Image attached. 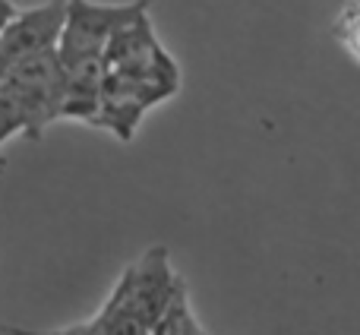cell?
I'll return each instance as SVG.
<instances>
[{
    "label": "cell",
    "mask_w": 360,
    "mask_h": 335,
    "mask_svg": "<svg viewBox=\"0 0 360 335\" xmlns=\"http://www.w3.org/2000/svg\"><path fill=\"white\" fill-rule=\"evenodd\" d=\"M152 0H133V4H92V0H67V23L60 32V54L63 67L86 61H105L111 38L124 25H130L139 13L149 10Z\"/></svg>",
    "instance_id": "6da1fadb"
},
{
    "label": "cell",
    "mask_w": 360,
    "mask_h": 335,
    "mask_svg": "<svg viewBox=\"0 0 360 335\" xmlns=\"http://www.w3.org/2000/svg\"><path fill=\"white\" fill-rule=\"evenodd\" d=\"M0 92L19 99L25 108V137L41 139L48 124L63 118V95H67V76H63V63L57 48L41 51V54L29 57V61L16 63L0 82Z\"/></svg>",
    "instance_id": "7a4b0ae2"
},
{
    "label": "cell",
    "mask_w": 360,
    "mask_h": 335,
    "mask_svg": "<svg viewBox=\"0 0 360 335\" xmlns=\"http://www.w3.org/2000/svg\"><path fill=\"white\" fill-rule=\"evenodd\" d=\"M184 291V282L177 279L174 266L168 260L165 247H152L139 263H133L124 275H120L117 288L111 291V304L130 310L139 317L149 329H155L158 320L168 313L174 298Z\"/></svg>",
    "instance_id": "3957f363"
},
{
    "label": "cell",
    "mask_w": 360,
    "mask_h": 335,
    "mask_svg": "<svg viewBox=\"0 0 360 335\" xmlns=\"http://www.w3.org/2000/svg\"><path fill=\"white\" fill-rule=\"evenodd\" d=\"M105 63L108 73H124L133 76V80L158 82V86H168L171 92L180 89V67L158 42L149 10L139 13L130 25H124L111 38V44L105 51Z\"/></svg>",
    "instance_id": "277c9868"
},
{
    "label": "cell",
    "mask_w": 360,
    "mask_h": 335,
    "mask_svg": "<svg viewBox=\"0 0 360 335\" xmlns=\"http://www.w3.org/2000/svg\"><path fill=\"white\" fill-rule=\"evenodd\" d=\"M63 23H67V0H51L44 6L19 10L0 32V82L16 63L57 48Z\"/></svg>",
    "instance_id": "5b68a950"
},
{
    "label": "cell",
    "mask_w": 360,
    "mask_h": 335,
    "mask_svg": "<svg viewBox=\"0 0 360 335\" xmlns=\"http://www.w3.org/2000/svg\"><path fill=\"white\" fill-rule=\"evenodd\" d=\"M168 86L158 82H146V80H133L124 73H108L105 86H101V108H98V120L95 127L111 130L117 139L130 143L139 130V120L146 118L149 108H155L158 101L171 99Z\"/></svg>",
    "instance_id": "8992f818"
},
{
    "label": "cell",
    "mask_w": 360,
    "mask_h": 335,
    "mask_svg": "<svg viewBox=\"0 0 360 335\" xmlns=\"http://www.w3.org/2000/svg\"><path fill=\"white\" fill-rule=\"evenodd\" d=\"M95 335H152V329L139 317H133L130 310L105 301V307L98 310V317L92 320Z\"/></svg>",
    "instance_id": "52a82bcc"
},
{
    "label": "cell",
    "mask_w": 360,
    "mask_h": 335,
    "mask_svg": "<svg viewBox=\"0 0 360 335\" xmlns=\"http://www.w3.org/2000/svg\"><path fill=\"white\" fill-rule=\"evenodd\" d=\"M152 335H205L202 326H199V320L193 317V310H190L186 288L174 298V304L168 307V313L158 320V326L152 329Z\"/></svg>",
    "instance_id": "ba28073f"
},
{
    "label": "cell",
    "mask_w": 360,
    "mask_h": 335,
    "mask_svg": "<svg viewBox=\"0 0 360 335\" xmlns=\"http://www.w3.org/2000/svg\"><path fill=\"white\" fill-rule=\"evenodd\" d=\"M335 38L342 48L360 63V0H348L335 19Z\"/></svg>",
    "instance_id": "9c48e42d"
},
{
    "label": "cell",
    "mask_w": 360,
    "mask_h": 335,
    "mask_svg": "<svg viewBox=\"0 0 360 335\" xmlns=\"http://www.w3.org/2000/svg\"><path fill=\"white\" fill-rule=\"evenodd\" d=\"M25 127H29V118H25V108L19 105V99L0 92V146L16 133H25Z\"/></svg>",
    "instance_id": "30bf717a"
},
{
    "label": "cell",
    "mask_w": 360,
    "mask_h": 335,
    "mask_svg": "<svg viewBox=\"0 0 360 335\" xmlns=\"http://www.w3.org/2000/svg\"><path fill=\"white\" fill-rule=\"evenodd\" d=\"M4 335H95V326L92 320L89 323H76V326H67V329H54V332H35V329H16V326H0Z\"/></svg>",
    "instance_id": "8fae6325"
},
{
    "label": "cell",
    "mask_w": 360,
    "mask_h": 335,
    "mask_svg": "<svg viewBox=\"0 0 360 335\" xmlns=\"http://www.w3.org/2000/svg\"><path fill=\"white\" fill-rule=\"evenodd\" d=\"M16 13H19V10H16V6H13V4H10V6H4V10H0V32H4V25L10 23V19L16 16Z\"/></svg>",
    "instance_id": "7c38bea8"
},
{
    "label": "cell",
    "mask_w": 360,
    "mask_h": 335,
    "mask_svg": "<svg viewBox=\"0 0 360 335\" xmlns=\"http://www.w3.org/2000/svg\"><path fill=\"white\" fill-rule=\"evenodd\" d=\"M4 6H10V0H0V10H4Z\"/></svg>",
    "instance_id": "4fadbf2b"
}]
</instances>
